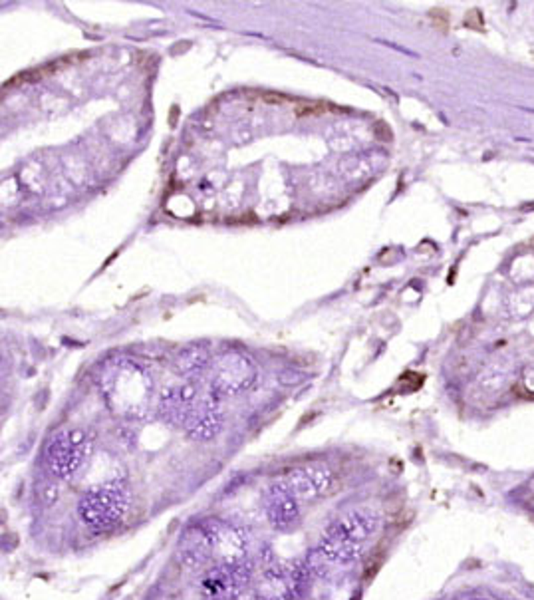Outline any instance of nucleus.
I'll use <instances>...</instances> for the list:
<instances>
[{"mask_svg":"<svg viewBox=\"0 0 534 600\" xmlns=\"http://www.w3.org/2000/svg\"><path fill=\"white\" fill-rule=\"evenodd\" d=\"M220 519H203L189 525L177 543V560L187 570L203 569L219 547Z\"/></svg>","mask_w":534,"mask_h":600,"instance_id":"obj_4","label":"nucleus"},{"mask_svg":"<svg viewBox=\"0 0 534 600\" xmlns=\"http://www.w3.org/2000/svg\"><path fill=\"white\" fill-rule=\"evenodd\" d=\"M310 580L306 563H280L264 569L254 600H300Z\"/></svg>","mask_w":534,"mask_h":600,"instance_id":"obj_5","label":"nucleus"},{"mask_svg":"<svg viewBox=\"0 0 534 600\" xmlns=\"http://www.w3.org/2000/svg\"><path fill=\"white\" fill-rule=\"evenodd\" d=\"M220 428H222V413L213 400L203 401L201 406H197L185 423L189 435L199 442L213 440L220 432Z\"/></svg>","mask_w":534,"mask_h":600,"instance_id":"obj_11","label":"nucleus"},{"mask_svg":"<svg viewBox=\"0 0 534 600\" xmlns=\"http://www.w3.org/2000/svg\"><path fill=\"white\" fill-rule=\"evenodd\" d=\"M90 440L82 430H62L46 443L44 465L54 479L70 481L84 465Z\"/></svg>","mask_w":534,"mask_h":600,"instance_id":"obj_3","label":"nucleus"},{"mask_svg":"<svg viewBox=\"0 0 534 600\" xmlns=\"http://www.w3.org/2000/svg\"><path fill=\"white\" fill-rule=\"evenodd\" d=\"M473 600H489V599H473Z\"/></svg>","mask_w":534,"mask_h":600,"instance_id":"obj_13","label":"nucleus"},{"mask_svg":"<svg viewBox=\"0 0 534 600\" xmlns=\"http://www.w3.org/2000/svg\"><path fill=\"white\" fill-rule=\"evenodd\" d=\"M252 380H254V368L251 366V362L239 354H231L219 360V366L213 376V390L225 396H235L247 390Z\"/></svg>","mask_w":534,"mask_h":600,"instance_id":"obj_9","label":"nucleus"},{"mask_svg":"<svg viewBox=\"0 0 534 600\" xmlns=\"http://www.w3.org/2000/svg\"><path fill=\"white\" fill-rule=\"evenodd\" d=\"M105 401L121 416L143 418L151 401V382L136 364L119 360L107 364L100 380Z\"/></svg>","mask_w":534,"mask_h":600,"instance_id":"obj_1","label":"nucleus"},{"mask_svg":"<svg viewBox=\"0 0 534 600\" xmlns=\"http://www.w3.org/2000/svg\"><path fill=\"white\" fill-rule=\"evenodd\" d=\"M292 491L298 501H318L332 493L334 473L330 467L320 464L296 465L280 479Z\"/></svg>","mask_w":534,"mask_h":600,"instance_id":"obj_7","label":"nucleus"},{"mask_svg":"<svg viewBox=\"0 0 534 600\" xmlns=\"http://www.w3.org/2000/svg\"><path fill=\"white\" fill-rule=\"evenodd\" d=\"M207 600H232V599H207Z\"/></svg>","mask_w":534,"mask_h":600,"instance_id":"obj_12","label":"nucleus"},{"mask_svg":"<svg viewBox=\"0 0 534 600\" xmlns=\"http://www.w3.org/2000/svg\"><path fill=\"white\" fill-rule=\"evenodd\" d=\"M300 501L284 481H274L264 489V513L273 529L288 533L300 523Z\"/></svg>","mask_w":534,"mask_h":600,"instance_id":"obj_8","label":"nucleus"},{"mask_svg":"<svg viewBox=\"0 0 534 600\" xmlns=\"http://www.w3.org/2000/svg\"><path fill=\"white\" fill-rule=\"evenodd\" d=\"M252 584V565L249 560L239 563H217L205 572L201 590L205 599L239 600L244 590Z\"/></svg>","mask_w":534,"mask_h":600,"instance_id":"obj_6","label":"nucleus"},{"mask_svg":"<svg viewBox=\"0 0 534 600\" xmlns=\"http://www.w3.org/2000/svg\"><path fill=\"white\" fill-rule=\"evenodd\" d=\"M129 511V493L121 483L107 481L88 489L78 501V517L88 531L104 535L114 531Z\"/></svg>","mask_w":534,"mask_h":600,"instance_id":"obj_2","label":"nucleus"},{"mask_svg":"<svg viewBox=\"0 0 534 600\" xmlns=\"http://www.w3.org/2000/svg\"><path fill=\"white\" fill-rule=\"evenodd\" d=\"M328 527H332L336 533H340L342 537L354 541L357 545H366L369 539L376 535L377 521L376 517L362 509H352L342 517L334 519Z\"/></svg>","mask_w":534,"mask_h":600,"instance_id":"obj_10","label":"nucleus"}]
</instances>
